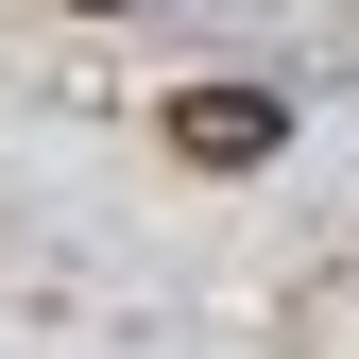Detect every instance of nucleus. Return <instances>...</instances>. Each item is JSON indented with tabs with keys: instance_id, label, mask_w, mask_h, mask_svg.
<instances>
[{
	"instance_id": "1",
	"label": "nucleus",
	"mask_w": 359,
	"mask_h": 359,
	"mask_svg": "<svg viewBox=\"0 0 359 359\" xmlns=\"http://www.w3.org/2000/svg\"><path fill=\"white\" fill-rule=\"evenodd\" d=\"M274 137H291L274 86H189V103H171V154H189V171H257Z\"/></svg>"
},
{
	"instance_id": "2",
	"label": "nucleus",
	"mask_w": 359,
	"mask_h": 359,
	"mask_svg": "<svg viewBox=\"0 0 359 359\" xmlns=\"http://www.w3.org/2000/svg\"><path fill=\"white\" fill-rule=\"evenodd\" d=\"M86 18H137V0H86Z\"/></svg>"
}]
</instances>
